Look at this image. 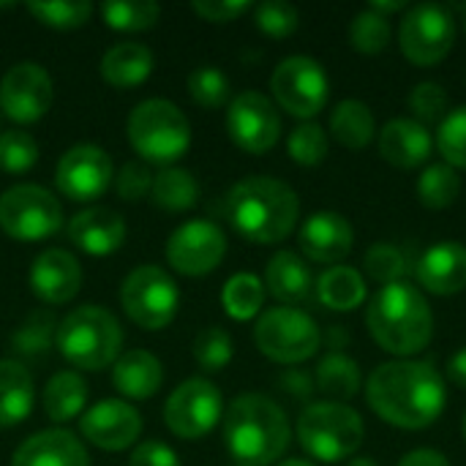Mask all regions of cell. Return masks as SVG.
<instances>
[{
  "mask_svg": "<svg viewBox=\"0 0 466 466\" xmlns=\"http://www.w3.org/2000/svg\"><path fill=\"white\" fill-rule=\"evenodd\" d=\"M369 407L390 426L426 429L448 401L442 374L426 360H390L377 366L366 382Z\"/></svg>",
  "mask_w": 466,
  "mask_h": 466,
  "instance_id": "6da1fadb",
  "label": "cell"
},
{
  "mask_svg": "<svg viewBox=\"0 0 466 466\" xmlns=\"http://www.w3.org/2000/svg\"><path fill=\"white\" fill-rule=\"evenodd\" d=\"M224 213L238 235L259 246H273L292 235L300 216V199L284 180L246 177L229 188Z\"/></svg>",
  "mask_w": 466,
  "mask_h": 466,
  "instance_id": "7a4b0ae2",
  "label": "cell"
},
{
  "mask_svg": "<svg viewBox=\"0 0 466 466\" xmlns=\"http://www.w3.org/2000/svg\"><path fill=\"white\" fill-rule=\"evenodd\" d=\"M366 325L374 341L407 360L429 347L434 336V314L426 295L407 281L385 284L374 292L366 309Z\"/></svg>",
  "mask_w": 466,
  "mask_h": 466,
  "instance_id": "3957f363",
  "label": "cell"
},
{
  "mask_svg": "<svg viewBox=\"0 0 466 466\" xmlns=\"http://www.w3.org/2000/svg\"><path fill=\"white\" fill-rule=\"evenodd\" d=\"M289 437L292 431L284 410L262 393L238 396L224 415V442L235 464H276L289 448Z\"/></svg>",
  "mask_w": 466,
  "mask_h": 466,
  "instance_id": "277c9868",
  "label": "cell"
},
{
  "mask_svg": "<svg viewBox=\"0 0 466 466\" xmlns=\"http://www.w3.org/2000/svg\"><path fill=\"white\" fill-rule=\"evenodd\" d=\"M55 344L71 366L82 371H101L117 360L123 347V328L106 309L82 306L57 322Z\"/></svg>",
  "mask_w": 466,
  "mask_h": 466,
  "instance_id": "5b68a950",
  "label": "cell"
},
{
  "mask_svg": "<svg viewBox=\"0 0 466 466\" xmlns=\"http://www.w3.org/2000/svg\"><path fill=\"white\" fill-rule=\"evenodd\" d=\"M363 418L350 404L341 401H317L303 410L298 418V442L303 451L325 464L352 459L363 445Z\"/></svg>",
  "mask_w": 466,
  "mask_h": 466,
  "instance_id": "8992f818",
  "label": "cell"
},
{
  "mask_svg": "<svg viewBox=\"0 0 466 466\" xmlns=\"http://www.w3.org/2000/svg\"><path fill=\"white\" fill-rule=\"evenodd\" d=\"M128 142L145 161L172 164L186 156L191 145V126L172 101L147 98L128 115Z\"/></svg>",
  "mask_w": 466,
  "mask_h": 466,
  "instance_id": "52a82bcc",
  "label": "cell"
},
{
  "mask_svg": "<svg viewBox=\"0 0 466 466\" xmlns=\"http://www.w3.org/2000/svg\"><path fill=\"white\" fill-rule=\"evenodd\" d=\"M254 341L265 358L284 366H295L317 355L322 336L317 322L306 311L292 306H276L259 317L254 328Z\"/></svg>",
  "mask_w": 466,
  "mask_h": 466,
  "instance_id": "ba28073f",
  "label": "cell"
},
{
  "mask_svg": "<svg viewBox=\"0 0 466 466\" xmlns=\"http://www.w3.org/2000/svg\"><path fill=\"white\" fill-rule=\"evenodd\" d=\"M63 227L60 202L41 186L22 183L0 197V229L22 243L52 238Z\"/></svg>",
  "mask_w": 466,
  "mask_h": 466,
  "instance_id": "9c48e42d",
  "label": "cell"
},
{
  "mask_svg": "<svg viewBox=\"0 0 466 466\" xmlns=\"http://www.w3.org/2000/svg\"><path fill=\"white\" fill-rule=\"evenodd\" d=\"M120 300L134 325L145 330H161L175 319L180 292L167 270L156 265H142L126 276Z\"/></svg>",
  "mask_w": 466,
  "mask_h": 466,
  "instance_id": "30bf717a",
  "label": "cell"
},
{
  "mask_svg": "<svg viewBox=\"0 0 466 466\" xmlns=\"http://www.w3.org/2000/svg\"><path fill=\"white\" fill-rule=\"evenodd\" d=\"M456 41V16L442 3H418L404 14L399 44L410 63L437 66Z\"/></svg>",
  "mask_w": 466,
  "mask_h": 466,
  "instance_id": "8fae6325",
  "label": "cell"
},
{
  "mask_svg": "<svg viewBox=\"0 0 466 466\" xmlns=\"http://www.w3.org/2000/svg\"><path fill=\"white\" fill-rule=\"evenodd\" d=\"M270 87L281 109L303 120L314 117L330 96V82L322 63L306 55L284 57L270 76Z\"/></svg>",
  "mask_w": 466,
  "mask_h": 466,
  "instance_id": "7c38bea8",
  "label": "cell"
},
{
  "mask_svg": "<svg viewBox=\"0 0 466 466\" xmlns=\"http://www.w3.org/2000/svg\"><path fill=\"white\" fill-rule=\"evenodd\" d=\"M224 412V401H221V390L202 380H186L169 399L164 407V420L167 429L180 437V440H202L205 434H210L218 423Z\"/></svg>",
  "mask_w": 466,
  "mask_h": 466,
  "instance_id": "4fadbf2b",
  "label": "cell"
},
{
  "mask_svg": "<svg viewBox=\"0 0 466 466\" xmlns=\"http://www.w3.org/2000/svg\"><path fill=\"white\" fill-rule=\"evenodd\" d=\"M227 131L240 150L251 156H262L279 142L281 117L268 96L257 90H246L235 96L227 109Z\"/></svg>",
  "mask_w": 466,
  "mask_h": 466,
  "instance_id": "5bb4252c",
  "label": "cell"
},
{
  "mask_svg": "<svg viewBox=\"0 0 466 466\" xmlns=\"http://www.w3.org/2000/svg\"><path fill=\"white\" fill-rule=\"evenodd\" d=\"M227 238L213 221H188L169 235L167 262L183 276H205L221 265Z\"/></svg>",
  "mask_w": 466,
  "mask_h": 466,
  "instance_id": "9a60e30c",
  "label": "cell"
},
{
  "mask_svg": "<svg viewBox=\"0 0 466 466\" xmlns=\"http://www.w3.org/2000/svg\"><path fill=\"white\" fill-rule=\"evenodd\" d=\"M52 106V79L38 63H16L0 79V109L16 123H35Z\"/></svg>",
  "mask_w": 466,
  "mask_h": 466,
  "instance_id": "2e32d148",
  "label": "cell"
},
{
  "mask_svg": "<svg viewBox=\"0 0 466 466\" xmlns=\"http://www.w3.org/2000/svg\"><path fill=\"white\" fill-rule=\"evenodd\" d=\"M55 183L71 202H93L112 183V158L98 145H76L57 161Z\"/></svg>",
  "mask_w": 466,
  "mask_h": 466,
  "instance_id": "e0dca14e",
  "label": "cell"
},
{
  "mask_svg": "<svg viewBox=\"0 0 466 466\" xmlns=\"http://www.w3.org/2000/svg\"><path fill=\"white\" fill-rule=\"evenodd\" d=\"M79 431L90 445L101 451H126L142 434V418L131 404L106 399L82 415Z\"/></svg>",
  "mask_w": 466,
  "mask_h": 466,
  "instance_id": "ac0fdd59",
  "label": "cell"
},
{
  "mask_svg": "<svg viewBox=\"0 0 466 466\" xmlns=\"http://www.w3.org/2000/svg\"><path fill=\"white\" fill-rule=\"evenodd\" d=\"M298 240H300L303 254L311 262H322V265L333 268L341 259H347V254L352 251L355 229L347 221V216L333 213V210H319L306 218Z\"/></svg>",
  "mask_w": 466,
  "mask_h": 466,
  "instance_id": "d6986e66",
  "label": "cell"
},
{
  "mask_svg": "<svg viewBox=\"0 0 466 466\" xmlns=\"http://www.w3.org/2000/svg\"><path fill=\"white\" fill-rule=\"evenodd\" d=\"M30 287L38 300L49 306H60L76 298L82 287V268L79 262L63 248H46L35 257L30 268Z\"/></svg>",
  "mask_w": 466,
  "mask_h": 466,
  "instance_id": "ffe728a7",
  "label": "cell"
},
{
  "mask_svg": "<svg viewBox=\"0 0 466 466\" xmlns=\"http://www.w3.org/2000/svg\"><path fill=\"white\" fill-rule=\"evenodd\" d=\"M68 240L90 257L115 254L126 240V221L117 210L87 208L68 224Z\"/></svg>",
  "mask_w": 466,
  "mask_h": 466,
  "instance_id": "44dd1931",
  "label": "cell"
},
{
  "mask_svg": "<svg viewBox=\"0 0 466 466\" xmlns=\"http://www.w3.org/2000/svg\"><path fill=\"white\" fill-rule=\"evenodd\" d=\"M418 284L434 295H456L466 287V246L456 240L434 243L415 268Z\"/></svg>",
  "mask_w": 466,
  "mask_h": 466,
  "instance_id": "7402d4cb",
  "label": "cell"
},
{
  "mask_svg": "<svg viewBox=\"0 0 466 466\" xmlns=\"http://www.w3.org/2000/svg\"><path fill=\"white\" fill-rule=\"evenodd\" d=\"M11 466H90V459L74 434L52 429L25 440L16 448Z\"/></svg>",
  "mask_w": 466,
  "mask_h": 466,
  "instance_id": "603a6c76",
  "label": "cell"
},
{
  "mask_svg": "<svg viewBox=\"0 0 466 466\" xmlns=\"http://www.w3.org/2000/svg\"><path fill=\"white\" fill-rule=\"evenodd\" d=\"M431 134L423 123L412 117H396L382 126L380 131V153L385 161L401 169L420 167L431 156Z\"/></svg>",
  "mask_w": 466,
  "mask_h": 466,
  "instance_id": "cb8c5ba5",
  "label": "cell"
},
{
  "mask_svg": "<svg viewBox=\"0 0 466 466\" xmlns=\"http://www.w3.org/2000/svg\"><path fill=\"white\" fill-rule=\"evenodd\" d=\"M265 284L270 295L284 306H300L314 292V273L295 251H279L265 268Z\"/></svg>",
  "mask_w": 466,
  "mask_h": 466,
  "instance_id": "d4e9b609",
  "label": "cell"
},
{
  "mask_svg": "<svg viewBox=\"0 0 466 466\" xmlns=\"http://www.w3.org/2000/svg\"><path fill=\"white\" fill-rule=\"evenodd\" d=\"M112 382H115L117 393H123L126 399L145 401L158 393V388L164 382V369L156 355H150L145 350H131L115 360Z\"/></svg>",
  "mask_w": 466,
  "mask_h": 466,
  "instance_id": "484cf974",
  "label": "cell"
},
{
  "mask_svg": "<svg viewBox=\"0 0 466 466\" xmlns=\"http://www.w3.org/2000/svg\"><path fill=\"white\" fill-rule=\"evenodd\" d=\"M153 66H156V57L145 44L123 41L106 49V55L101 57V76L112 87L128 90V87L142 85L153 74Z\"/></svg>",
  "mask_w": 466,
  "mask_h": 466,
  "instance_id": "4316f807",
  "label": "cell"
},
{
  "mask_svg": "<svg viewBox=\"0 0 466 466\" xmlns=\"http://www.w3.org/2000/svg\"><path fill=\"white\" fill-rule=\"evenodd\" d=\"M330 134L339 145L350 150L366 147L377 134V120H374L371 106L360 98L339 101L330 112Z\"/></svg>",
  "mask_w": 466,
  "mask_h": 466,
  "instance_id": "83f0119b",
  "label": "cell"
},
{
  "mask_svg": "<svg viewBox=\"0 0 466 466\" xmlns=\"http://www.w3.org/2000/svg\"><path fill=\"white\" fill-rule=\"evenodd\" d=\"M33 380L16 360H0V426L22 423L33 410Z\"/></svg>",
  "mask_w": 466,
  "mask_h": 466,
  "instance_id": "f1b7e54d",
  "label": "cell"
},
{
  "mask_svg": "<svg viewBox=\"0 0 466 466\" xmlns=\"http://www.w3.org/2000/svg\"><path fill=\"white\" fill-rule=\"evenodd\" d=\"M317 298L333 311H355L366 300V281L350 265L328 268L317 281Z\"/></svg>",
  "mask_w": 466,
  "mask_h": 466,
  "instance_id": "f546056e",
  "label": "cell"
},
{
  "mask_svg": "<svg viewBox=\"0 0 466 466\" xmlns=\"http://www.w3.org/2000/svg\"><path fill=\"white\" fill-rule=\"evenodd\" d=\"M87 404V382L76 371H60L46 382L44 390V412L55 423H68L85 412Z\"/></svg>",
  "mask_w": 466,
  "mask_h": 466,
  "instance_id": "4dcf8cb0",
  "label": "cell"
},
{
  "mask_svg": "<svg viewBox=\"0 0 466 466\" xmlns=\"http://www.w3.org/2000/svg\"><path fill=\"white\" fill-rule=\"evenodd\" d=\"M314 382L322 393L344 404L360 393V366L341 350H333L319 360Z\"/></svg>",
  "mask_w": 466,
  "mask_h": 466,
  "instance_id": "1f68e13d",
  "label": "cell"
},
{
  "mask_svg": "<svg viewBox=\"0 0 466 466\" xmlns=\"http://www.w3.org/2000/svg\"><path fill=\"white\" fill-rule=\"evenodd\" d=\"M153 202L169 213H183L191 210L199 199V183L188 169L167 167L153 177Z\"/></svg>",
  "mask_w": 466,
  "mask_h": 466,
  "instance_id": "d6a6232c",
  "label": "cell"
},
{
  "mask_svg": "<svg viewBox=\"0 0 466 466\" xmlns=\"http://www.w3.org/2000/svg\"><path fill=\"white\" fill-rule=\"evenodd\" d=\"M221 303H224V311L232 319L246 322V319H251V317H257L262 311L265 287L254 273H235L221 289Z\"/></svg>",
  "mask_w": 466,
  "mask_h": 466,
  "instance_id": "836d02e7",
  "label": "cell"
},
{
  "mask_svg": "<svg viewBox=\"0 0 466 466\" xmlns=\"http://www.w3.org/2000/svg\"><path fill=\"white\" fill-rule=\"evenodd\" d=\"M57 339V322L49 311H35L30 314L16 333L11 336V352L19 358H46Z\"/></svg>",
  "mask_w": 466,
  "mask_h": 466,
  "instance_id": "e575fe53",
  "label": "cell"
},
{
  "mask_svg": "<svg viewBox=\"0 0 466 466\" xmlns=\"http://www.w3.org/2000/svg\"><path fill=\"white\" fill-rule=\"evenodd\" d=\"M461 194V177L451 164H431L418 177V199L431 210L451 208Z\"/></svg>",
  "mask_w": 466,
  "mask_h": 466,
  "instance_id": "d590c367",
  "label": "cell"
},
{
  "mask_svg": "<svg viewBox=\"0 0 466 466\" xmlns=\"http://www.w3.org/2000/svg\"><path fill=\"white\" fill-rule=\"evenodd\" d=\"M101 16L112 30L139 33V30H150L158 22L161 8L158 3L150 0H106L101 5Z\"/></svg>",
  "mask_w": 466,
  "mask_h": 466,
  "instance_id": "8d00e7d4",
  "label": "cell"
},
{
  "mask_svg": "<svg viewBox=\"0 0 466 466\" xmlns=\"http://www.w3.org/2000/svg\"><path fill=\"white\" fill-rule=\"evenodd\" d=\"M350 41L358 52L366 55H377L390 44V22L388 16L377 14V11H360L355 14L352 25H350Z\"/></svg>",
  "mask_w": 466,
  "mask_h": 466,
  "instance_id": "74e56055",
  "label": "cell"
},
{
  "mask_svg": "<svg viewBox=\"0 0 466 466\" xmlns=\"http://www.w3.org/2000/svg\"><path fill=\"white\" fill-rule=\"evenodd\" d=\"M366 273L380 281L382 287L385 284H396V281H404L407 270H410V262H407V254L393 246V243H374L369 251H366Z\"/></svg>",
  "mask_w": 466,
  "mask_h": 466,
  "instance_id": "f35d334b",
  "label": "cell"
},
{
  "mask_svg": "<svg viewBox=\"0 0 466 466\" xmlns=\"http://www.w3.org/2000/svg\"><path fill=\"white\" fill-rule=\"evenodd\" d=\"M188 93L205 109H218L229 101V79L213 66H199L188 74Z\"/></svg>",
  "mask_w": 466,
  "mask_h": 466,
  "instance_id": "ab89813d",
  "label": "cell"
},
{
  "mask_svg": "<svg viewBox=\"0 0 466 466\" xmlns=\"http://www.w3.org/2000/svg\"><path fill=\"white\" fill-rule=\"evenodd\" d=\"M38 161V145L27 131H3L0 134V169L5 175H22Z\"/></svg>",
  "mask_w": 466,
  "mask_h": 466,
  "instance_id": "60d3db41",
  "label": "cell"
},
{
  "mask_svg": "<svg viewBox=\"0 0 466 466\" xmlns=\"http://www.w3.org/2000/svg\"><path fill=\"white\" fill-rule=\"evenodd\" d=\"M437 147L445 156V164L453 169H466V104L445 115L437 128Z\"/></svg>",
  "mask_w": 466,
  "mask_h": 466,
  "instance_id": "b9f144b4",
  "label": "cell"
},
{
  "mask_svg": "<svg viewBox=\"0 0 466 466\" xmlns=\"http://www.w3.org/2000/svg\"><path fill=\"white\" fill-rule=\"evenodd\" d=\"M287 150H289V158L303 164V167H314V164H322L325 156H328V134L319 123H300L289 139H287Z\"/></svg>",
  "mask_w": 466,
  "mask_h": 466,
  "instance_id": "7bdbcfd3",
  "label": "cell"
},
{
  "mask_svg": "<svg viewBox=\"0 0 466 466\" xmlns=\"http://www.w3.org/2000/svg\"><path fill=\"white\" fill-rule=\"evenodd\" d=\"M27 11L46 27L74 30V27H82L87 22L93 8L87 0H66V3H30Z\"/></svg>",
  "mask_w": 466,
  "mask_h": 466,
  "instance_id": "ee69618b",
  "label": "cell"
},
{
  "mask_svg": "<svg viewBox=\"0 0 466 466\" xmlns=\"http://www.w3.org/2000/svg\"><path fill=\"white\" fill-rule=\"evenodd\" d=\"M194 358L205 371H210V374L221 371L232 360V339H229V333L224 328H216V325L205 328L194 341Z\"/></svg>",
  "mask_w": 466,
  "mask_h": 466,
  "instance_id": "f6af8a7d",
  "label": "cell"
},
{
  "mask_svg": "<svg viewBox=\"0 0 466 466\" xmlns=\"http://www.w3.org/2000/svg\"><path fill=\"white\" fill-rule=\"evenodd\" d=\"M254 19L257 27L273 38H287L298 30L300 25V14L292 3L287 0H265L254 8Z\"/></svg>",
  "mask_w": 466,
  "mask_h": 466,
  "instance_id": "bcb514c9",
  "label": "cell"
},
{
  "mask_svg": "<svg viewBox=\"0 0 466 466\" xmlns=\"http://www.w3.org/2000/svg\"><path fill=\"white\" fill-rule=\"evenodd\" d=\"M410 106L418 117V123H434V120H445L448 115V93L442 90L440 82H418L410 93Z\"/></svg>",
  "mask_w": 466,
  "mask_h": 466,
  "instance_id": "7dc6e473",
  "label": "cell"
},
{
  "mask_svg": "<svg viewBox=\"0 0 466 466\" xmlns=\"http://www.w3.org/2000/svg\"><path fill=\"white\" fill-rule=\"evenodd\" d=\"M115 188H117V197H120V199H126V202H139V199L150 197V191H153V175H150V169H147L145 164L128 161V164L120 169V175H117V180H115Z\"/></svg>",
  "mask_w": 466,
  "mask_h": 466,
  "instance_id": "c3c4849f",
  "label": "cell"
},
{
  "mask_svg": "<svg viewBox=\"0 0 466 466\" xmlns=\"http://www.w3.org/2000/svg\"><path fill=\"white\" fill-rule=\"evenodd\" d=\"M191 8L208 22H232L243 16L251 8V3L248 0H194Z\"/></svg>",
  "mask_w": 466,
  "mask_h": 466,
  "instance_id": "681fc988",
  "label": "cell"
},
{
  "mask_svg": "<svg viewBox=\"0 0 466 466\" xmlns=\"http://www.w3.org/2000/svg\"><path fill=\"white\" fill-rule=\"evenodd\" d=\"M128 466H180L177 453L164 445V442H142L134 453H131V461Z\"/></svg>",
  "mask_w": 466,
  "mask_h": 466,
  "instance_id": "f907efd6",
  "label": "cell"
},
{
  "mask_svg": "<svg viewBox=\"0 0 466 466\" xmlns=\"http://www.w3.org/2000/svg\"><path fill=\"white\" fill-rule=\"evenodd\" d=\"M314 385H317L314 377L309 371H303V369H289V371L281 374L284 393L292 396V399H298V401H309L311 393H314Z\"/></svg>",
  "mask_w": 466,
  "mask_h": 466,
  "instance_id": "816d5d0a",
  "label": "cell"
},
{
  "mask_svg": "<svg viewBox=\"0 0 466 466\" xmlns=\"http://www.w3.org/2000/svg\"><path fill=\"white\" fill-rule=\"evenodd\" d=\"M399 466H451V461L440 453V451H431V448H418L412 453H407Z\"/></svg>",
  "mask_w": 466,
  "mask_h": 466,
  "instance_id": "f5cc1de1",
  "label": "cell"
},
{
  "mask_svg": "<svg viewBox=\"0 0 466 466\" xmlns=\"http://www.w3.org/2000/svg\"><path fill=\"white\" fill-rule=\"evenodd\" d=\"M448 380L456 382L459 388H466V347L456 350L453 358L448 360Z\"/></svg>",
  "mask_w": 466,
  "mask_h": 466,
  "instance_id": "db71d44e",
  "label": "cell"
},
{
  "mask_svg": "<svg viewBox=\"0 0 466 466\" xmlns=\"http://www.w3.org/2000/svg\"><path fill=\"white\" fill-rule=\"evenodd\" d=\"M401 8H407V3H401V0H396V3L374 0V3H371V11H377V14H382V16H388V14H396V11H401Z\"/></svg>",
  "mask_w": 466,
  "mask_h": 466,
  "instance_id": "11a10c76",
  "label": "cell"
},
{
  "mask_svg": "<svg viewBox=\"0 0 466 466\" xmlns=\"http://www.w3.org/2000/svg\"><path fill=\"white\" fill-rule=\"evenodd\" d=\"M347 466H377V461L369 459V456H360V459H352Z\"/></svg>",
  "mask_w": 466,
  "mask_h": 466,
  "instance_id": "9f6ffc18",
  "label": "cell"
},
{
  "mask_svg": "<svg viewBox=\"0 0 466 466\" xmlns=\"http://www.w3.org/2000/svg\"><path fill=\"white\" fill-rule=\"evenodd\" d=\"M279 466H314L311 461H303V459H287V461H281Z\"/></svg>",
  "mask_w": 466,
  "mask_h": 466,
  "instance_id": "6f0895ef",
  "label": "cell"
},
{
  "mask_svg": "<svg viewBox=\"0 0 466 466\" xmlns=\"http://www.w3.org/2000/svg\"><path fill=\"white\" fill-rule=\"evenodd\" d=\"M459 8H461V11H464V30H466V3H461V5H459Z\"/></svg>",
  "mask_w": 466,
  "mask_h": 466,
  "instance_id": "680465c9",
  "label": "cell"
},
{
  "mask_svg": "<svg viewBox=\"0 0 466 466\" xmlns=\"http://www.w3.org/2000/svg\"><path fill=\"white\" fill-rule=\"evenodd\" d=\"M461 431H464V440H466V412H464V420H461Z\"/></svg>",
  "mask_w": 466,
  "mask_h": 466,
  "instance_id": "91938a15",
  "label": "cell"
},
{
  "mask_svg": "<svg viewBox=\"0 0 466 466\" xmlns=\"http://www.w3.org/2000/svg\"><path fill=\"white\" fill-rule=\"evenodd\" d=\"M232 466H240V464H232Z\"/></svg>",
  "mask_w": 466,
  "mask_h": 466,
  "instance_id": "94428289",
  "label": "cell"
}]
</instances>
